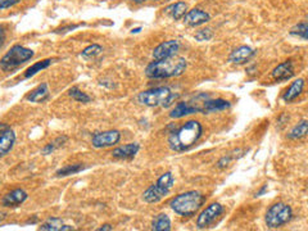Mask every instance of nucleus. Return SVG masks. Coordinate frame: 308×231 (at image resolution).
I'll return each instance as SVG.
<instances>
[{
	"instance_id": "nucleus-25",
	"label": "nucleus",
	"mask_w": 308,
	"mask_h": 231,
	"mask_svg": "<svg viewBox=\"0 0 308 231\" xmlns=\"http://www.w3.org/2000/svg\"><path fill=\"white\" fill-rule=\"evenodd\" d=\"M85 168H86V166H84V164H82V163L67 164V166H64V167H62V168H59L58 171L55 172V175L58 177H66V176H69V175L79 174V172L84 171Z\"/></svg>"
},
{
	"instance_id": "nucleus-8",
	"label": "nucleus",
	"mask_w": 308,
	"mask_h": 231,
	"mask_svg": "<svg viewBox=\"0 0 308 231\" xmlns=\"http://www.w3.org/2000/svg\"><path fill=\"white\" fill-rule=\"evenodd\" d=\"M223 212V205H221L220 203H212L208 205L205 209L202 210L197 220L198 228H205L213 223L216 221V218L220 217Z\"/></svg>"
},
{
	"instance_id": "nucleus-9",
	"label": "nucleus",
	"mask_w": 308,
	"mask_h": 231,
	"mask_svg": "<svg viewBox=\"0 0 308 231\" xmlns=\"http://www.w3.org/2000/svg\"><path fill=\"white\" fill-rule=\"evenodd\" d=\"M121 140V132L117 130H108L103 132H97L92 135L91 144L94 148H108L113 146Z\"/></svg>"
},
{
	"instance_id": "nucleus-32",
	"label": "nucleus",
	"mask_w": 308,
	"mask_h": 231,
	"mask_svg": "<svg viewBox=\"0 0 308 231\" xmlns=\"http://www.w3.org/2000/svg\"><path fill=\"white\" fill-rule=\"evenodd\" d=\"M233 158H234L233 156L222 157V158H221L220 161L217 162V167H218V168H225L226 166H228V163H230L231 159H233Z\"/></svg>"
},
{
	"instance_id": "nucleus-39",
	"label": "nucleus",
	"mask_w": 308,
	"mask_h": 231,
	"mask_svg": "<svg viewBox=\"0 0 308 231\" xmlns=\"http://www.w3.org/2000/svg\"><path fill=\"white\" fill-rule=\"evenodd\" d=\"M140 30H141L140 27H139V28H135V30H132V33H133V32H135V33H136V32H139V31H140Z\"/></svg>"
},
{
	"instance_id": "nucleus-23",
	"label": "nucleus",
	"mask_w": 308,
	"mask_h": 231,
	"mask_svg": "<svg viewBox=\"0 0 308 231\" xmlns=\"http://www.w3.org/2000/svg\"><path fill=\"white\" fill-rule=\"evenodd\" d=\"M186 12H187V5H186V3H184V2L175 3V4L169 5V7L166 8L167 14L171 15L175 21H177V20H180V18L184 17L185 13Z\"/></svg>"
},
{
	"instance_id": "nucleus-33",
	"label": "nucleus",
	"mask_w": 308,
	"mask_h": 231,
	"mask_svg": "<svg viewBox=\"0 0 308 231\" xmlns=\"http://www.w3.org/2000/svg\"><path fill=\"white\" fill-rule=\"evenodd\" d=\"M20 2L21 0H0V9H7V8L18 4Z\"/></svg>"
},
{
	"instance_id": "nucleus-40",
	"label": "nucleus",
	"mask_w": 308,
	"mask_h": 231,
	"mask_svg": "<svg viewBox=\"0 0 308 231\" xmlns=\"http://www.w3.org/2000/svg\"><path fill=\"white\" fill-rule=\"evenodd\" d=\"M4 217H5V215H0V221H2Z\"/></svg>"
},
{
	"instance_id": "nucleus-38",
	"label": "nucleus",
	"mask_w": 308,
	"mask_h": 231,
	"mask_svg": "<svg viewBox=\"0 0 308 231\" xmlns=\"http://www.w3.org/2000/svg\"><path fill=\"white\" fill-rule=\"evenodd\" d=\"M130 2L136 3V4H141V3H144V2H145V0H130Z\"/></svg>"
},
{
	"instance_id": "nucleus-22",
	"label": "nucleus",
	"mask_w": 308,
	"mask_h": 231,
	"mask_svg": "<svg viewBox=\"0 0 308 231\" xmlns=\"http://www.w3.org/2000/svg\"><path fill=\"white\" fill-rule=\"evenodd\" d=\"M151 230L154 231H169L171 230V221H169L168 216L161 213V215L156 216L151 222Z\"/></svg>"
},
{
	"instance_id": "nucleus-2",
	"label": "nucleus",
	"mask_w": 308,
	"mask_h": 231,
	"mask_svg": "<svg viewBox=\"0 0 308 231\" xmlns=\"http://www.w3.org/2000/svg\"><path fill=\"white\" fill-rule=\"evenodd\" d=\"M186 59L182 56H169L161 61L151 62L145 68L146 77L153 80L171 79V77L181 76L186 69Z\"/></svg>"
},
{
	"instance_id": "nucleus-27",
	"label": "nucleus",
	"mask_w": 308,
	"mask_h": 231,
	"mask_svg": "<svg viewBox=\"0 0 308 231\" xmlns=\"http://www.w3.org/2000/svg\"><path fill=\"white\" fill-rule=\"evenodd\" d=\"M68 95L72 98L73 100H76V102L79 103H90L91 102V98L89 97V95L86 94V92L81 91V90L79 89L77 86H73L69 89Z\"/></svg>"
},
{
	"instance_id": "nucleus-1",
	"label": "nucleus",
	"mask_w": 308,
	"mask_h": 231,
	"mask_svg": "<svg viewBox=\"0 0 308 231\" xmlns=\"http://www.w3.org/2000/svg\"><path fill=\"white\" fill-rule=\"evenodd\" d=\"M203 135V126L199 121L190 120L177 130L171 132L168 138V145L172 150L181 153L189 150L192 145L198 143Z\"/></svg>"
},
{
	"instance_id": "nucleus-29",
	"label": "nucleus",
	"mask_w": 308,
	"mask_h": 231,
	"mask_svg": "<svg viewBox=\"0 0 308 231\" xmlns=\"http://www.w3.org/2000/svg\"><path fill=\"white\" fill-rule=\"evenodd\" d=\"M103 51V48L98 44H92V45H89L87 48H85L82 50L81 56L85 59H90V58H95L97 55H99L100 53Z\"/></svg>"
},
{
	"instance_id": "nucleus-4",
	"label": "nucleus",
	"mask_w": 308,
	"mask_h": 231,
	"mask_svg": "<svg viewBox=\"0 0 308 231\" xmlns=\"http://www.w3.org/2000/svg\"><path fill=\"white\" fill-rule=\"evenodd\" d=\"M176 98L177 94H174L166 86L145 90L138 95L139 103L146 107H169Z\"/></svg>"
},
{
	"instance_id": "nucleus-14",
	"label": "nucleus",
	"mask_w": 308,
	"mask_h": 231,
	"mask_svg": "<svg viewBox=\"0 0 308 231\" xmlns=\"http://www.w3.org/2000/svg\"><path fill=\"white\" fill-rule=\"evenodd\" d=\"M27 197V192L23 189H15L4 195V198L2 199V204L4 207H18L26 202Z\"/></svg>"
},
{
	"instance_id": "nucleus-3",
	"label": "nucleus",
	"mask_w": 308,
	"mask_h": 231,
	"mask_svg": "<svg viewBox=\"0 0 308 231\" xmlns=\"http://www.w3.org/2000/svg\"><path fill=\"white\" fill-rule=\"evenodd\" d=\"M204 202L205 197L202 192L191 190V191L176 195L169 203V207L176 215L182 216V217H191L200 209Z\"/></svg>"
},
{
	"instance_id": "nucleus-5",
	"label": "nucleus",
	"mask_w": 308,
	"mask_h": 231,
	"mask_svg": "<svg viewBox=\"0 0 308 231\" xmlns=\"http://www.w3.org/2000/svg\"><path fill=\"white\" fill-rule=\"evenodd\" d=\"M175 179L172 176L171 172H164L156 184H153L151 186H149L148 189L144 191L143 199L146 203H158L159 200L163 199L167 194L169 192L171 187L174 186Z\"/></svg>"
},
{
	"instance_id": "nucleus-21",
	"label": "nucleus",
	"mask_w": 308,
	"mask_h": 231,
	"mask_svg": "<svg viewBox=\"0 0 308 231\" xmlns=\"http://www.w3.org/2000/svg\"><path fill=\"white\" fill-rule=\"evenodd\" d=\"M38 230L43 231H67V230H73V227L69 225H63V221L61 218H49L48 221L43 223L38 227Z\"/></svg>"
},
{
	"instance_id": "nucleus-18",
	"label": "nucleus",
	"mask_w": 308,
	"mask_h": 231,
	"mask_svg": "<svg viewBox=\"0 0 308 231\" xmlns=\"http://www.w3.org/2000/svg\"><path fill=\"white\" fill-rule=\"evenodd\" d=\"M200 109L199 107H195V105H191L190 103H185L181 102L171 110L169 113V117L171 118H182L185 116L189 114H194V113H199Z\"/></svg>"
},
{
	"instance_id": "nucleus-12",
	"label": "nucleus",
	"mask_w": 308,
	"mask_h": 231,
	"mask_svg": "<svg viewBox=\"0 0 308 231\" xmlns=\"http://www.w3.org/2000/svg\"><path fill=\"white\" fill-rule=\"evenodd\" d=\"M254 54H256V51L251 46L241 45L239 48H236L235 50L231 51V54L228 55V61L234 64H243L245 62H248Z\"/></svg>"
},
{
	"instance_id": "nucleus-17",
	"label": "nucleus",
	"mask_w": 308,
	"mask_h": 231,
	"mask_svg": "<svg viewBox=\"0 0 308 231\" xmlns=\"http://www.w3.org/2000/svg\"><path fill=\"white\" fill-rule=\"evenodd\" d=\"M139 149H140L139 143H130L123 146H118V148L113 149L112 156L118 159H131L136 156Z\"/></svg>"
},
{
	"instance_id": "nucleus-34",
	"label": "nucleus",
	"mask_w": 308,
	"mask_h": 231,
	"mask_svg": "<svg viewBox=\"0 0 308 231\" xmlns=\"http://www.w3.org/2000/svg\"><path fill=\"white\" fill-rule=\"evenodd\" d=\"M4 41H5V30L3 26H0V49H2L3 45H4Z\"/></svg>"
},
{
	"instance_id": "nucleus-6",
	"label": "nucleus",
	"mask_w": 308,
	"mask_h": 231,
	"mask_svg": "<svg viewBox=\"0 0 308 231\" xmlns=\"http://www.w3.org/2000/svg\"><path fill=\"white\" fill-rule=\"evenodd\" d=\"M33 51L31 49L25 48L21 45H14L13 48H10V50L5 54L0 61V68L5 72H9L15 69L17 67H20L21 64H23L25 62H27L28 59H31L33 56Z\"/></svg>"
},
{
	"instance_id": "nucleus-7",
	"label": "nucleus",
	"mask_w": 308,
	"mask_h": 231,
	"mask_svg": "<svg viewBox=\"0 0 308 231\" xmlns=\"http://www.w3.org/2000/svg\"><path fill=\"white\" fill-rule=\"evenodd\" d=\"M293 218V210L290 205L279 202L272 204L266 212V223L270 228L281 227Z\"/></svg>"
},
{
	"instance_id": "nucleus-16",
	"label": "nucleus",
	"mask_w": 308,
	"mask_h": 231,
	"mask_svg": "<svg viewBox=\"0 0 308 231\" xmlns=\"http://www.w3.org/2000/svg\"><path fill=\"white\" fill-rule=\"evenodd\" d=\"M15 143V133L12 128H8L4 132H0V158L7 156L13 149Z\"/></svg>"
},
{
	"instance_id": "nucleus-37",
	"label": "nucleus",
	"mask_w": 308,
	"mask_h": 231,
	"mask_svg": "<svg viewBox=\"0 0 308 231\" xmlns=\"http://www.w3.org/2000/svg\"><path fill=\"white\" fill-rule=\"evenodd\" d=\"M8 128L10 127L7 125V123H0V132H4V131L8 130Z\"/></svg>"
},
{
	"instance_id": "nucleus-20",
	"label": "nucleus",
	"mask_w": 308,
	"mask_h": 231,
	"mask_svg": "<svg viewBox=\"0 0 308 231\" xmlns=\"http://www.w3.org/2000/svg\"><path fill=\"white\" fill-rule=\"evenodd\" d=\"M303 89H304V80L303 79L295 80V81L290 85L289 89L286 90V92L284 94L282 99H284V102L286 103L293 102V100H295L300 94H302Z\"/></svg>"
},
{
	"instance_id": "nucleus-10",
	"label": "nucleus",
	"mask_w": 308,
	"mask_h": 231,
	"mask_svg": "<svg viewBox=\"0 0 308 231\" xmlns=\"http://www.w3.org/2000/svg\"><path fill=\"white\" fill-rule=\"evenodd\" d=\"M179 49H180L179 40L164 41V43L159 44V45L153 50L154 61H161V59H166V58H169V56L176 55Z\"/></svg>"
},
{
	"instance_id": "nucleus-11",
	"label": "nucleus",
	"mask_w": 308,
	"mask_h": 231,
	"mask_svg": "<svg viewBox=\"0 0 308 231\" xmlns=\"http://www.w3.org/2000/svg\"><path fill=\"white\" fill-rule=\"evenodd\" d=\"M209 20L210 15L208 14L207 12H204V10L198 9V8L189 10V12L185 13L184 15L185 25L190 26V27H197V26L204 25V23L208 22Z\"/></svg>"
},
{
	"instance_id": "nucleus-19",
	"label": "nucleus",
	"mask_w": 308,
	"mask_h": 231,
	"mask_svg": "<svg viewBox=\"0 0 308 231\" xmlns=\"http://www.w3.org/2000/svg\"><path fill=\"white\" fill-rule=\"evenodd\" d=\"M49 98V86L46 82H43L41 85H38L35 90L30 92L26 97V99L31 103H43L45 102Z\"/></svg>"
},
{
	"instance_id": "nucleus-31",
	"label": "nucleus",
	"mask_w": 308,
	"mask_h": 231,
	"mask_svg": "<svg viewBox=\"0 0 308 231\" xmlns=\"http://www.w3.org/2000/svg\"><path fill=\"white\" fill-rule=\"evenodd\" d=\"M213 36V31L210 28H203V30L198 31L195 33V40L198 41H208L210 40Z\"/></svg>"
},
{
	"instance_id": "nucleus-30",
	"label": "nucleus",
	"mask_w": 308,
	"mask_h": 231,
	"mask_svg": "<svg viewBox=\"0 0 308 231\" xmlns=\"http://www.w3.org/2000/svg\"><path fill=\"white\" fill-rule=\"evenodd\" d=\"M307 33H308L307 22L298 23L297 26H294V27L290 30V35L299 36V37H302L303 40H307Z\"/></svg>"
},
{
	"instance_id": "nucleus-15",
	"label": "nucleus",
	"mask_w": 308,
	"mask_h": 231,
	"mask_svg": "<svg viewBox=\"0 0 308 231\" xmlns=\"http://www.w3.org/2000/svg\"><path fill=\"white\" fill-rule=\"evenodd\" d=\"M202 107H200V112L202 113H212V112H220V110H225L230 108V102L225 99H205L202 102Z\"/></svg>"
},
{
	"instance_id": "nucleus-35",
	"label": "nucleus",
	"mask_w": 308,
	"mask_h": 231,
	"mask_svg": "<svg viewBox=\"0 0 308 231\" xmlns=\"http://www.w3.org/2000/svg\"><path fill=\"white\" fill-rule=\"evenodd\" d=\"M98 230H99V231H112L113 227L109 225V223H105V225H103L102 227H99Z\"/></svg>"
},
{
	"instance_id": "nucleus-36",
	"label": "nucleus",
	"mask_w": 308,
	"mask_h": 231,
	"mask_svg": "<svg viewBox=\"0 0 308 231\" xmlns=\"http://www.w3.org/2000/svg\"><path fill=\"white\" fill-rule=\"evenodd\" d=\"M266 190H267V185H263V186H262V189L259 190L258 192H256V197H261L262 194H264V192H266Z\"/></svg>"
},
{
	"instance_id": "nucleus-26",
	"label": "nucleus",
	"mask_w": 308,
	"mask_h": 231,
	"mask_svg": "<svg viewBox=\"0 0 308 231\" xmlns=\"http://www.w3.org/2000/svg\"><path fill=\"white\" fill-rule=\"evenodd\" d=\"M51 64V59H45V61H41V62H37V63L32 64V66L30 67V68L26 69L25 72V77L26 79H30V77H32L33 74H36L37 72L43 71V69L48 68L49 66Z\"/></svg>"
},
{
	"instance_id": "nucleus-13",
	"label": "nucleus",
	"mask_w": 308,
	"mask_h": 231,
	"mask_svg": "<svg viewBox=\"0 0 308 231\" xmlns=\"http://www.w3.org/2000/svg\"><path fill=\"white\" fill-rule=\"evenodd\" d=\"M293 76H294V67L290 61L282 62L272 71V79L276 81H287Z\"/></svg>"
},
{
	"instance_id": "nucleus-24",
	"label": "nucleus",
	"mask_w": 308,
	"mask_h": 231,
	"mask_svg": "<svg viewBox=\"0 0 308 231\" xmlns=\"http://www.w3.org/2000/svg\"><path fill=\"white\" fill-rule=\"evenodd\" d=\"M307 130H308V122L307 120L300 121L298 125H295L294 127L292 128L289 133H287V139H292V140H297V139H302L307 135Z\"/></svg>"
},
{
	"instance_id": "nucleus-28",
	"label": "nucleus",
	"mask_w": 308,
	"mask_h": 231,
	"mask_svg": "<svg viewBox=\"0 0 308 231\" xmlns=\"http://www.w3.org/2000/svg\"><path fill=\"white\" fill-rule=\"evenodd\" d=\"M67 140H68V138H67V136H61V138H56L55 140L51 141V143H49V144H46V145L44 146L43 154H45V156H48V154H51L54 150H55V149L61 148V146L63 145V144L66 143Z\"/></svg>"
}]
</instances>
